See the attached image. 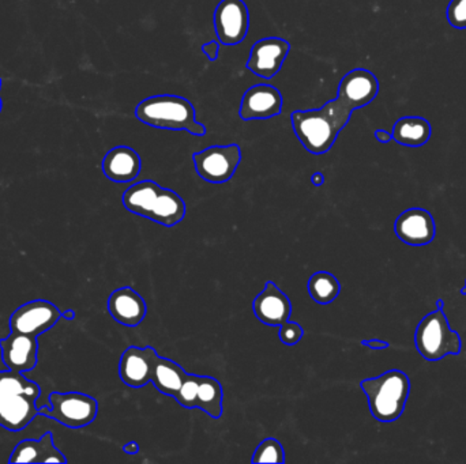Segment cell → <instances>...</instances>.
I'll return each mask as SVG.
<instances>
[{"label":"cell","instance_id":"2e32d148","mask_svg":"<svg viewBox=\"0 0 466 464\" xmlns=\"http://www.w3.org/2000/svg\"><path fill=\"white\" fill-rule=\"evenodd\" d=\"M379 93L378 78L365 68H355L345 74L339 84V94L344 97L354 109L367 107Z\"/></svg>","mask_w":466,"mask_h":464},{"label":"cell","instance_id":"e575fe53","mask_svg":"<svg viewBox=\"0 0 466 464\" xmlns=\"http://www.w3.org/2000/svg\"><path fill=\"white\" fill-rule=\"evenodd\" d=\"M436 308H438V310H444V300H438V302H436Z\"/></svg>","mask_w":466,"mask_h":464},{"label":"cell","instance_id":"8fae6325","mask_svg":"<svg viewBox=\"0 0 466 464\" xmlns=\"http://www.w3.org/2000/svg\"><path fill=\"white\" fill-rule=\"evenodd\" d=\"M284 100L280 91L271 84H255L242 99V120H266L283 112Z\"/></svg>","mask_w":466,"mask_h":464},{"label":"cell","instance_id":"cb8c5ba5","mask_svg":"<svg viewBox=\"0 0 466 464\" xmlns=\"http://www.w3.org/2000/svg\"><path fill=\"white\" fill-rule=\"evenodd\" d=\"M308 293L317 304H331L341 292L339 279L328 271H318L308 279Z\"/></svg>","mask_w":466,"mask_h":464},{"label":"cell","instance_id":"8992f818","mask_svg":"<svg viewBox=\"0 0 466 464\" xmlns=\"http://www.w3.org/2000/svg\"><path fill=\"white\" fill-rule=\"evenodd\" d=\"M48 400L49 406H44L39 411L66 428H85L91 425L99 413L97 400L83 392H51Z\"/></svg>","mask_w":466,"mask_h":464},{"label":"cell","instance_id":"277c9868","mask_svg":"<svg viewBox=\"0 0 466 464\" xmlns=\"http://www.w3.org/2000/svg\"><path fill=\"white\" fill-rule=\"evenodd\" d=\"M360 389L367 395L374 418L379 422H394L404 413L410 392V381L402 371L386 372L374 379L363 380Z\"/></svg>","mask_w":466,"mask_h":464},{"label":"cell","instance_id":"52a82bcc","mask_svg":"<svg viewBox=\"0 0 466 464\" xmlns=\"http://www.w3.org/2000/svg\"><path fill=\"white\" fill-rule=\"evenodd\" d=\"M199 178L207 183L224 184L231 180L242 162V149L239 144L210 146L192 154Z\"/></svg>","mask_w":466,"mask_h":464},{"label":"cell","instance_id":"5bb4252c","mask_svg":"<svg viewBox=\"0 0 466 464\" xmlns=\"http://www.w3.org/2000/svg\"><path fill=\"white\" fill-rule=\"evenodd\" d=\"M2 360L4 366L10 371L25 372L33 371L39 361V344L37 337L20 332H12L9 337L0 341Z\"/></svg>","mask_w":466,"mask_h":464},{"label":"cell","instance_id":"83f0119b","mask_svg":"<svg viewBox=\"0 0 466 464\" xmlns=\"http://www.w3.org/2000/svg\"><path fill=\"white\" fill-rule=\"evenodd\" d=\"M303 337H304V329L299 323L288 320L280 327V341L286 346L299 344Z\"/></svg>","mask_w":466,"mask_h":464},{"label":"cell","instance_id":"836d02e7","mask_svg":"<svg viewBox=\"0 0 466 464\" xmlns=\"http://www.w3.org/2000/svg\"><path fill=\"white\" fill-rule=\"evenodd\" d=\"M62 318L66 319V320H74L75 319V312L73 310L66 311V312H62Z\"/></svg>","mask_w":466,"mask_h":464},{"label":"cell","instance_id":"4316f807","mask_svg":"<svg viewBox=\"0 0 466 464\" xmlns=\"http://www.w3.org/2000/svg\"><path fill=\"white\" fill-rule=\"evenodd\" d=\"M447 21L453 28L466 29V0H452L447 6Z\"/></svg>","mask_w":466,"mask_h":464},{"label":"cell","instance_id":"7402d4cb","mask_svg":"<svg viewBox=\"0 0 466 464\" xmlns=\"http://www.w3.org/2000/svg\"><path fill=\"white\" fill-rule=\"evenodd\" d=\"M186 371L175 361L170 358L157 357L154 371H153L152 381L157 391L168 397L175 398L179 390L183 386L187 377Z\"/></svg>","mask_w":466,"mask_h":464},{"label":"cell","instance_id":"ffe728a7","mask_svg":"<svg viewBox=\"0 0 466 464\" xmlns=\"http://www.w3.org/2000/svg\"><path fill=\"white\" fill-rule=\"evenodd\" d=\"M186 215V203L172 189L160 188L154 207H153L150 221L160 223L165 228H172L183 221Z\"/></svg>","mask_w":466,"mask_h":464},{"label":"cell","instance_id":"ba28073f","mask_svg":"<svg viewBox=\"0 0 466 464\" xmlns=\"http://www.w3.org/2000/svg\"><path fill=\"white\" fill-rule=\"evenodd\" d=\"M250 12L243 0H221L215 12V31L225 47L238 46L249 33Z\"/></svg>","mask_w":466,"mask_h":464},{"label":"cell","instance_id":"d590c367","mask_svg":"<svg viewBox=\"0 0 466 464\" xmlns=\"http://www.w3.org/2000/svg\"><path fill=\"white\" fill-rule=\"evenodd\" d=\"M0 91H2V78H0ZM2 108H4V101H2V97H0V112H2Z\"/></svg>","mask_w":466,"mask_h":464},{"label":"cell","instance_id":"7c38bea8","mask_svg":"<svg viewBox=\"0 0 466 464\" xmlns=\"http://www.w3.org/2000/svg\"><path fill=\"white\" fill-rule=\"evenodd\" d=\"M252 311L260 323L281 327L291 319V300L275 282L268 281L265 289L255 297Z\"/></svg>","mask_w":466,"mask_h":464},{"label":"cell","instance_id":"d4e9b609","mask_svg":"<svg viewBox=\"0 0 466 464\" xmlns=\"http://www.w3.org/2000/svg\"><path fill=\"white\" fill-rule=\"evenodd\" d=\"M252 463H286V452L278 440L266 439L258 445L251 459Z\"/></svg>","mask_w":466,"mask_h":464},{"label":"cell","instance_id":"6da1fadb","mask_svg":"<svg viewBox=\"0 0 466 464\" xmlns=\"http://www.w3.org/2000/svg\"><path fill=\"white\" fill-rule=\"evenodd\" d=\"M354 110V107L339 94L321 109L295 110L291 115L295 136L311 154H325L351 120Z\"/></svg>","mask_w":466,"mask_h":464},{"label":"cell","instance_id":"4fadbf2b","mask_svg":"<svg viewBox=\"0 0 466 464\" xmlns=\"http://www.w3.org/2000/svg\"><path fill=\"white\" fill-rule=\"evenodd\" d=\"M157 352L152 346H130L125 350L119 363V376L126 386L142 389L152 381Z\"/></svg>","mask_w":466,"mask_h":464},{"label":"cell","instance_id":"603a6c76","mask_svg":"<svg viewBox=\"0 0 466 464\" xmlns=\"http://www.w3.org/2000/svg\"><path fill=\"white\" fill-rule=\"evenodd\" d=\"M224 391L220 381L212 376H199L198 408L218 419L223 416Z\"/></svg>","mask_w":466,"mask_h":464},{"label":"cell","instance_id":"f1b7e54d","mask_svg":"<svg viewBox=\"0 0 466 464\" xmlns=\"http://www.w3.org/2000/svg\"><path fill=\"white\" fill-rule=\"evenodd\" d=\"M218 51H220V41H209L207 42L205 46H202V52H204L207 59L212 60V62L217 60Z\"/></svg>","mask_w":466,"mask_h":464},{"label":"cell","instance_id":"1f68e13d","mask_svg":"<svg viewBox=\"0 0 466 464\" xmlns=\"http://www.w3.org/2000/svg\"><path fill=\"white\" fill-rule=\"evenodd\" d=\"M123 451H125L127 455H136L139 452V445L138 442H130L123 447Z\"/></svg>","mask_w":466,"mask_h":464},{"label":"cell","instance_id":"d6a6232c","mask_svg":"<svg viewBox=\"0 0 466 464\" xmlns=\"http://www.w3.org/2000/svg\"><path fill=\"white\" fill-rule=\"evenodd\" d=\"M311 183L314 184L315 187L323 186L325 176H323V173L315 172L314 175L311 176Z\"/></svg>","mask_w":466,"mask_h":464},{"label":"cell","instance_id":"7a4b0ae2","mask_svg":"<svg viewBox=\"0 0 466 464\" xmlns=\"http://www.w3.org/2000/svg\"><path fill=\"white\" fill-rule=\"evenodd\" d=\"M40 394V386L20 372L0 371V426L10 432L25 429L40 414L36 405Z\"/></svg>","mask_w":466,"mask_h":464},{"label":"cell","instance_id":"d6986e66","mask_svg":"<svg viewBox=\"0 0 466 464\" xmlns=\"http://www.w3.org/2000/svg\"><path fill=\"white\" fill-rule=\"evenodd\" d=\"M10 463H67L66 456L55 447L51 432L39 440H22L18 442L9 459Z\"/></svg>","mask_w":466,"mask_h":464},{"label":"cell","instance_id":"ac0fdd59","mask_svg":"<svg viewBox=\"0 0 466 464\" xmlns=\"http://www.w3.org/2000/svg\"><path fill=\"white\" fill-rule=\"evenodd\" d=\"M102 172L113 183H130L141 173L142 161L138 153L128 146L110 149L102 160Z\"/></svg>","mask_w":466,"mask_h":464},{"label":"cell","instance_id":"3957f363","mask_svg":"<svg viewBox=\"0 0 466 464\" xmlns=\"http://www.w3.org/2000/svg\"><path fill=\"white\" fill-rule=\"evenodd\" d=\"M139 121L162 130L187 131L191 136H207V127L197 120L196 108L189 100L173 94L147 97L136 109Z\"/></svg>","mask_w":466,"mask_h":464},{"label":"cell","instance_id":"5b68a950","mask_svg":"<svg viewBox=\"0 0 466 464\" xmlns=\"http://www.w3.org/2000/svg\"><path fill=\"white\" fill-rule=\"evenodd\" d=\"M415 342L421 357L428 361L460 355L462 347L460 334L450 328L444 310L434 311L420 321L416 329Z\"/></svg>","mask_w":466,"mask_h":464},{"label":"cell","instance_id":"e0dca14e","mask_svg":"<svg viewBox=\"0 0 466 464\" xmlns=\"http://www.w3.org/2000/svg\"><path fill=\"white\" fill-rule=\"evenodd\" d=\"M110 315L126 327H136L142 323L147 312V305L142 295L133 287H119L110 293L108 299Z\"/></svg>","mask_w":466,"mask_h":464},{"label":"cell","instance_id":"9a60e30c","mask_svg":"<svg viewBox=\"0 0 466 464\" xmlns=\"http://www.w3.org/2000/svg\"><path fill=\"white\" fill-rule=\"evenodd\" d=\"M394 231L401 241L413 247H421L430 244L435 237V221L430 211L418 207L409 208L397 218Z\"/></svg>","mask_w":466,"mask_h":464},{"label":"cell","instance_id":"f546056e","mask_svg":"<svg viewBox=\"0 0 466 464\" xmlns=\"http://www.w3.org/2000/svg\"><path fill=\"white\" fill-rule=\"evenodd\" d=\"M363 346L370 347V349L374 350H383L387 349V347L391 346L389 342L379 341V339H371V341H363Z\"/></svg>","mask_w":466,"mask_h":464},{"label":"cell","instance_id":"4dcf8cb0","mask_svg":"<svg viewBox=\"0 0 466 464\" xmlns=\"http://www.w3.org/2000/svg\"><path fill=\"white\" fill-rule=\"evenodd\" d=\"M375 138L376 141L381 142V144H389V142L393 139L391 134L386 130H376L375 131Z\"/></svg>","mask_w":466,"mask_h":464},{"label":"cell","instance_id":"30bf717a","mask_svg":"<svg viewBox=\"0 0 466 464\" xmlns=\"http://www.w3.org/2000/svg\"><path fill=\"white\" fill-rule=\"evenodd\" d=\"M291 42L278 37L259 39L252 46L247 68L263 79H273L288 57Z\"/></svg>","mask_w":466,"mask_h":464},{"label":"cell","instance_id":"484cf974","mask_svg":"<svg viewBox=\"0 0 466 464\" xmlns=\"http://www.w3.org/2000/svg\"><path fill=\"white\" fill-rule=\"evenodd\" d=\"M198 374H187L183 386L173 399L186 408L198 407Z\"/></svg>","mask_w":466,"mask_h":464},{"label":"cell","instance_id":"44dd1931","mask_svg":"<svg viewBox=\"0 0 466 464\" xmlns=\"http://www.w3.org/2000/svg\"><path fill=\"white\" fill-rule=\"evenodd\" d=\"M431 134L433 128L426 118L407 116L396 121L391 136L401 146L420 147L430 141Z\"/></svg>","mask_w":466,"mask_h":464},{"label":"cell","instance_id":"8d00e7d4","mask_svg":"<svg viewBox=\"0 0 466 464\" xmlns=\"http://www.w3.org/2000/svg\"><path fill=\"white\" fill-rule=\"evenodd\" d=\"M461 294L466 295V281H465V286H463L462 290H461Z\"/></svg>","mask_w":466,"mask_h":464},{"label":"cell","instance_id":"9c48e42d","mask_svg":"<svg viewBox=\"0 0 466 464\" xmlns=\"http://www.w3.org/2000/svg\"><path fill=\"white\" fill-rule=\"evenodd\" d=\"M62 318V312L57 305L46 300H34L26 302L13 312L10 318L12 332L40 337L44 332L51 329Z\"/></svg>","mask_w":466,"mask_h":464}]
</instances>
